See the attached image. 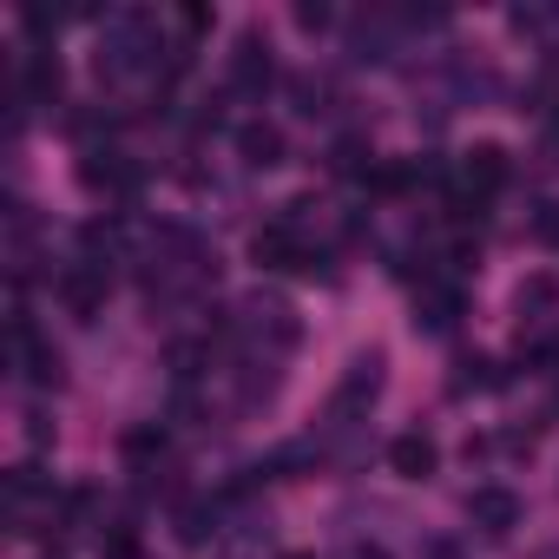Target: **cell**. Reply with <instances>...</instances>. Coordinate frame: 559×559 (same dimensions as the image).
Returning <instances> with one entry per match:
<instances>
[{
  "label": "cell",
  "mask_w": 559,
  "mask_h": 559,
  "mask_svg": "<svg viewBox=\"0 0 559 559\" xmlns=\"http://www.w3.org/2000/svg\"><path fill=\"white\" fill-rule=\"evenodd\" d=\"M461 185L480 191V198L500 191V185H507V152H500V145H474V152H461Z\"/></svg>",
  "instance_id": "cell-7"
},
{
  "label": "cell",
  "mask_w": 559,
  "mask_h": 559,
  "mask_svg": "<svg viewBox=\"0 0 559 559\" xmlns=\"http://www.w3.org/2000/svg\"><path fill=\"white\" fill-rule=\"evenodd\" d=\"M99 158H106V152H99ZM80 178H86L93 191H119V198H126V191L139 185V171H132V165H112V158H106V165H86Z\"/></svg>",
  "instance_id": "cell-10"
},
{
  "label": "cell",
  "mask_w": 559,
  "mask_h": 559,
  "mask_svg": "<svg viewBox=\"0 0 559 559\" xmlns=\"http://www.w3.org/2000/svg\"><path fill=\"white\" fill-rule=\"evenodd\" d=\"M237 152H243V165H276V158H284V132H276V126H243Z\"/></svg>",
  "instance_id": "cell-9"
},
{
  "label": "cell",
  "mask_w": 559,
  "mask_h": 559,
  "mask_svg": "<svg viewBox=\"0 0 559 559\" xmlns=\"http://www.w3.org/2000/svg\"><path fill=\"white\" fill-rule=\"evenodd\" d=\"M60 304H67L73 317H99V310H106V263H73V270L60 276Z\"/></svg>",
  "instance_id": "cell-3"
},
{
  "label": "cell",
  "mask_w": 559,
  "mask_h": 559,
  "mask_svg": "<svg viewBox=\"0 0 559 559\" xmlns=\"http://www.w3.org/2000/svg\"><path fill=\"white\" fill-rule=\"evenodd\" d=\"M230 86H237V93H263V86H270V40H257V34L237 40V53H230Z\"/></svg>",
  "instance_id": "cell-6"
},
{
  "label": "cell",
  "mask_w": 559,
  "mask_h": 559,
  "mask_svg": "<svg viewBox=\"0 0 559 559\" xmlns=\"http://www.w3.org/2000/svg\"><path fill=\"white\" fill-rule=\"evenodd\" d=\"M435 461H441V454H435L428 435H395V441H389V467H395L402 480H428Z\"/></svg>",
  "instance_id": "cell-8"
},
{
  "label": "cell",
  "mask_w": 559,
  "mask_h": 559,
  "mask_svg": "<svg viewBox=\"0 0 559 559\" xmlns=\"http://www.w3.org/2000/svg\"><path fill=\"white\" fill-rule=\"evenodd\" d=\"M467 520H474L480 533H513V526H520V493H507V487H474V493H467Z\"/></svg>",
  "instance_id": "cell-5"
},
{
  "label": "cell",
  "mask_w": 559,
  "mask_h": 559,
  "mask_svg": "<svg viewBox=\"0 0 559 559\" xmlns=\"http://www.w3.org/2000/svg\"><path fill=\"white\" fill-rule=\"evenodd\" d=\"M336 171H362V139H343L336 145Z\"/></svg>",
  "instance_id": "cell-13"
},
{
  "label": "cell",
  "mask_w": 559,
  "mask_h": 559,
  "mask_svg": "<svg viewBox=\"0 0 559 559\" xmlns=\"http://www.w3.org/2000/svg\"><path fill=\"white\" fill-rule=\"evenodd\" d=\"M290 559H317V552H290Z\"/></svg>",
  "instance_id": "cell-18"
},
{
  "label": "cell",
  "mask_w": 559,
  "mask_h": 559,
  "mask_svg": "<svg viewBox=\"0 0 559 559\" xmlns=\"http://www.w3.org/2000/svg\"><path fill=\"white\" fill-rule=\"evenodd\" d=\"M178 21H185V34H204V27H211V14H204V8H185Z\"/></svg>",
  "instance_id": "cell-15"
},
{
  "label": "cell",
  "mask_w": 559,
  "mask_h": 559,
  "mask_svg": "<svg viewBox=\"0 0 559 559\" xmlns=\"http://www.w3.org/2000/svg\"><path fill=\"white\" fill-rule=\"evenodd\" d=\"M132 552H139V539H132V533H126V526H119V533H112V539H106V559H132Z\"/></svg>",
  "instance_id": "cell-14"
},
{
  "label": "cell",
  "mask_w": 559,
  "mask_h": 559,
  "mask_svg": "<svg viewBox=\"0 0 559 559\" xmlns=\"http://www.w3.org/2000/svg\"><path fill=\"white\" fill-rule=\"evenodd\" d=\"M382 369H389L382 349H362V356L343 369V382H336V395H330V421H336V428H343L349 415H369V408H376V395H382Z\"/></svg>",
  "instance_id": "cell-1"
},
{
  "label": "cell",
  "mask_w": 559,
  "mask_h": 559,
  "mask_svg": "<svg viewBox=\"0 0 559 559\" xmlns=\"http://www.w3.org/2000/svg\"><path fill=\"white\" fill-rule=\"evenodd\" d=\"M47 500V480H40V467H14L8 480H0V513H8V526L14 533H27V513Z\"/></svg>",
  "instance_id": "cell-4"
},
{
  "label": "cell",
  "mask_w": 559,
  "mask_h": 559,
  "mask_svg": "<svg viewBox=\"0 0 559 559\" xmlns=\"http://www.w3.org/2000/svg\"><path fill=\"white\" fill-rule=\"evenodd\" d=\"M34 99H60V60L34 53Z\"/></svg>",
  "instance_id": "cell-12"
},
{
  "label": "cell",
  "mask_w": 559,
  "mask_h": 559,
  "mask_svg": "<svg viewBox=\"0 0 559 559\" xmlns=\"http://www.w3.org/2000/svg\"><path fill=\"white\" fill-rule=\"evenodd\" d=\"M539 237H546V243H559V204H546V217H539Z\"/></svg>",
  "instance_id": "cell-16"
},
{
  "label": "cell",
  "mask_w": 559,
  "mask_h": 559,
  "mask_svg": "<svg viewBox=\"0 0 559 559\" xmlns=\"http://www.w3.org/2000/svg\"><path fill=\"white\" fill-rule=\"evenodd\" d=\"M349 559H382V552H376V546H356V552H349Z\"/></svg>",
  "instance_id": "cell-17"
},
{
  "label": "cell",
  "mask_w": 559,
  "mask_h": 559,
  "mask_svg": "<svg viewBox=\"0 0 559 559\" xmlns=\"http://www.w3.org/2000/svg\"><path fill=\"white\" fill-rule=\"evenodd\" d=\"M454 310H461V290H428L415 323H428V330H448V323H454Z\"/></svg>",
  "instance_id": "cell-11"
},
{
  "label": "cell",
  "mask_w": 559,
  "mask_h": 559,
  "mask_svg": "<svg viewBox=\"0 0 559 559\" xmlns=\"http://www.w3.org/2000/svg\"><path fill=\"white\" fill-rule=\"evenodd\" d=\"M237 323H243L250 343H270V349H290V343H297V310H290L284 297H263V290H257Z\"/></svg>",
  "instance_id": "cell-2"
}]
</instances>
